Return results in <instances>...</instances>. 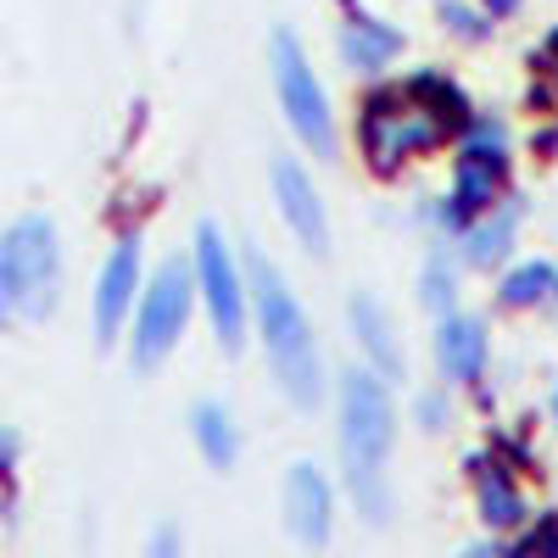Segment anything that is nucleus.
Masks as SVG:
<instances>
[{
	"label": "nucleus",
	"mask_w": 558,
	"mask_h": 558,
	"mask_svg": "<svg viewBox=\"0 0 558 558\" xmlns=\"http://www.w3.org/2000/svg\"><path fill=\"white\" fill-rule=\"evenodd\" d=\"M191 296H196V274L184 257H168L151 279L146 302H140V324H134V368H157L179 336L191 324Z\"/></svg>",
	"instance_id": "nucleus-6"
},
{
	"label": "nucleus",
	"mask_w": 558,
	"mask_h": 558,
	"mask_svg": "<svg viewBox=\"0 0 558 558\" xmlns=\"http://www.w3.org/2000/svg\"><path fill=\"white\" fill-rule=\"evenodd\" d=\"M441 23H447L458 39H486V34H492L486 12H475L470 0H441Z\"/></svg>",
	"instance_id": "nucleus-19"
},
{
	"label": "nucleus",
	"mask_w": 558,
	"mask_h": 558,
	"mask_svg": "<svg viewBox=\"0 0 558 558\" xmlns=\"http://www.w3.org/2000/svg\"><path fill=\"white\" fill-rule=\"evenodd\" d=\"M252 307H257L263 352H268L279 391L296 408H318L324 402V357H318V341H313V324L263 252H252Z\"/></svg>",
	"instance_id": "nucleus-2"
},
{
	"label": "nucleus",
	"mask_w": 558,
	"mask_h": 558,
	"mask_svg": "<svg viewBox=\"0 0 558 558\" xmlns=\"http://www.w3.org/2000/svg\"><path fill=\"white\" fill-rule=\"evenodd\" d=\"M547 296H553V268L547 263H520L514 274H502V286H497L502 307H536Z\"/></svg>",
	"instance_id": "nucleus-17"
},
{
	"label": "nucleus",
	"mask_w": 558,
	"mask_h": 558,
	"mask_svg": "<svg viewBox=\"0 0 558 558\" xmlns=\"http://www.w3.org/2000/svg\"><path fill=\"white\" fill-rule=\"evenodd\" d=\"M330 525H336V492L324 481L318 463H291L286 475V531L302 542V547H324L330 542Z\"/></svg>",
	"instance_id": "nucleus-9"
},
{
	"label": "nucleus",
	"mask_w": 558,
	"mask_h": 558,
	"mask_svg": "<svg viewBox=\"0 0 558 558\" xmlns=\"http://www.w3.org/2000/svg\"><path fill=\"white\" fill-rule=\"evenodd\" d=\"M514 229H520V207H502V213H481L458 229L463 235V263L470 268H497L508 257V241H514Z\"/></svg>",
	"instance_id": "nucleus-15"
},
{
	"label": "nucleus",
	"mask_w": 558,
	"mask_h": 558,
	"mask_svg": "<svg viewBox=\"0 0 558 558\" xmlns=\"http://www.w3.org/2000/svg\"><path fill=\"white\" fill-rule=\"evenodd\" d=\"M196 291L207 296V318H213L218 347L241 352V341H246V291H241L235 257H229V246H223V235L213 223L196 229Z\"/></svg>",
	"instance_id": "nucleus-7"
},
{
	"label": "nucleus",
	"mask_w": 558,
	"mask_h": 558,
	"mask_svg": "<svg viewBox=\"0 0 558 558\" xmlns=\"http://www.w3.org/2000/svg\"><path fill=\"white\" fill-rule=\"evenodd\" d=\"M418 296H425V307H430V313H452V302H458V274H452V263H447V257H430V263H425Z\"/></svg>",
	"instance_id": "nucleus-18"
},
{
	"label": "nucleus",
	"mask_w": 558,
	"mask_h": 558,
	"mask_svg": "<svg viewBox=\"0 0 558 558\" xmlns=\"http://www.w3.org/2000/svg\"><path fill=\"white\" fill-rule=\"evenodd\" d=\"M447 118L430 112L425 101H397V96H375L363 107V157L375 173H397L408 157L430 151L447 140Z\"/></svg>",
	"instance_id": "nucleus-5"
},
{
	"label": "nucleus",
	"mask_w": 558,
	"mask_h": 558,
	"mask_svg": "<svg viewBox=\"0 0 558 558\" xmlns=\"http://www.w3.org/2000/svg\"><path fill=\"white\" fill-rule=\"evenodd\" d=\"M486 12H492V17H514L520 0H486Z\"/></svg>",
	"instance_id": "nucleus-21"
},
{
	"label": "nucleus",
	"mask_w": 558,
	"mask_h": 558,
	"mask_svg": "<svg viewBox=\"0 0 558 558\" xmlns=\"http://www.w3.org/2000/svg\"><path fill=\"white\" fill-rule=\"evenodd\" d=\"M191 436H196V447H202V458L213 463V470H235L241 430H235V418H229L218 402H196L191 408Z\"/></svg>",
	"instance_id": "nucleus-16"
},
{
	"label": "nucleus",
	"mask_w": 558,
	"mask_h": 558,
	"mask_svg": "<svg viewBox=\"0 0 558 558\" xmlns=\"http://www.w3.org/2000/svg\"><path fill=\"white\" fill-rule=\"evenodd\" d=\"M352 330H357V347L368 352V363H375V375L386 386L408 380V352L397 341V324H391V313L375 296H352Z\"/></svg>",
	"instance_id": "nucleus-13"
},
{
	"label": "nucleus",
	"mask_w": 558,
	"mask_h": 558,
	"mask_svg": "<svg viewBox=\"0 0 558 558\" xmlns=\"http://www.w3.org/2000/svg\"><path fill=\"white\" fill-rule=\"evenodd\" d=\"M418 418H425V430H441L447 425V397H418Z\"/></svg>",
	"instance_id": "nucleus-20"
},
{
	"label": "nucleus",
	"mask_w": 558,
	"mask_h": 558,
	"mask_svg": "<svg viewBox=\"0 0 558 558\" xmlns=\"http://www.w3.org/2000/svg\"><path fill=\"white\" fill-rule=\"evenodd\" d=\"M268 184H274V207H279V218H286L291 241L307 257H330V213H324V196L307 179V168L296 157H274Z\"/></svg>",
	"instance_id": "nucleus-8"
},
{
	"label": "nucleus",
	"mask_w": 558,
	"mask_h": 558,
	"mask_svg": "<svg viewBox=\"0 0 558 558\" xmlns=\"http://www.w3.org/2000/svg\"><path fill=\"white\" fill-rule=\"evenodd\" d=\"M553 296H558V274H553Z\"/></svg>",
	"instance_id": "nucleus-23"
},
{
	"label": "nucleus",
	"mask_w": 558,
	"mask_h": 558,
	"mask_svg": "<svg viewBox=\"0 0 558 558\" xmlns=\"http://www.w3.org/2000/svg\"><path fill=\"white\" fill-rule=\"evenodd\" d=\"M547 408H553V425H558V386H553V402Z\"/></svg>",
	"instance_id": "nucleus-22"
},
{
	"label": "nucleus",
	"mask_w": 558,
	"mask_h": 558,
	"mask_svg": "<svg viewBox=\"0 0 558 558\" xmlns=\"http://www.w3.org/2000/svg\"><path fill=\"white\" fill-rule=\"evenodd\" d=\"M62 296V235L51 218H17L0 229V330H34Z\"/></svg>",
	"instance_id": "nucleus-3"
},
{
	"label": "nucleus",
	"mask_w": 558,
	"mask_h": 558,
	"mask_svg": "<svg viewBox=\"0 0 558 558\" xmlns=\"http://www.w3.org/2000/svg\"><path fill=\"white\" fill-rule=\"evenodd\" d=\"M391 447H397L391 386L375 368H347L341 375V463H347V492L368 525L391 520V481H386Z\"/></svg>",
	"instance_id": "nucleus-1"
},
{
	"label": "nucleus",
	"mask_w": 558,
	"mask_h": 558,
	"mask_svg": "<svg viewBox=\"0 0 558 558\" xmlns=\"http://www.w3.org/2000/svg\"><path fill=\"white\" fill-rule=\"evenodd\" d=\"M134 291H140V241L123 235V241L112 246L101 279H96V341H101V347L118 341L123 318H129V307H134Z\"/></svg>",
	"instance_id": "nucleus-10"
},
{
	"label": "nucleus",
	"mask_w": 558,
	"mask_h": 558,
	"mask_svg": "<svg viewBox=\"0 0 558 558\" xmlns=\"http://www.w3.org/2000/svg\"><path fill=\"white\" fill-rule=\"evenodd\" d=\"M470 475H475V497H481V520L492 531H514L525 520V497H520L514 475H508L502 463H492V458H481V463L470 458Z\"/></svg>",
	"instance_id": "nucleus-14"
},
{
	"label": "nucleus",
	"mask_w": 558,
	"mask_h": 558,
	"mask_svg": "<svg viewBox=\"0 0 558 558\" xmlns=\"http://www.w3.org/2000/svg\"><path fill=\"white\" fill-rule=\"evenodd\" d=\"M341 7L352 12L341 28H336V45H341V62L352 73H386L397 57H402V34L386 28L380 17H368L357 0H341Z\"/></svg>",
	"instance_id": "nucleus-11"
},
{
	"label": "nucleus",
	"mask_w": 558,
	"mask_h": 558,
	"mask_svg": "<svg viewBox=\"0 0 558 558\" xmlns=\"http://www.w3.org/2000/svg\"><path fill=\"white\" fill-rule=\"evenodd\" d=\"M436 363L452 386H475L486 375V324L470 313H441L436 330Z\"/></svg>",
	"instance_id": "nucleus-12"
},
{
	"label": "nucleus",
	"mask_w": 558,
	"mask_h": 558,
	"mask_svg": "<svg viewBox=\"0 0 558 558\" xmlns=\"http://www.w3.org/2000/svg\"><path fill=\"white\" fill-rule=\"evenodd\" d=\"M268 68H274V89H279V112H286V123L296 129V140L313 157L336 162V112H330V96H324V84H318L302 39L291 28H274Z\"/></svg>",
	"instance_id": "nucleus-4"
}]
</instances>
